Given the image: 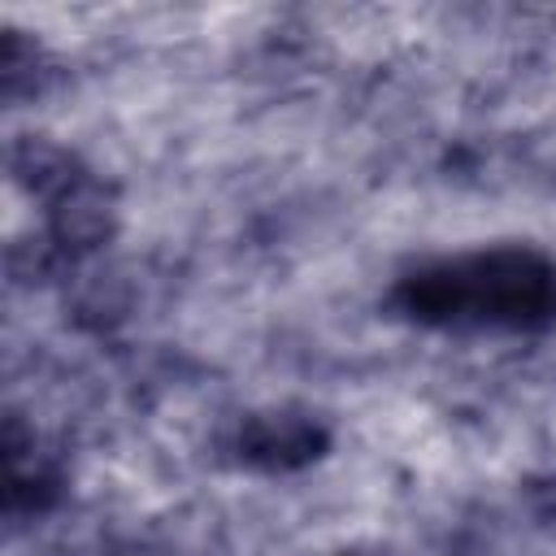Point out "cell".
I'll return each instance as SVG.
<instances>
[{
    "label": "cell",
    "instance_id": "1",
    "mask_svg": "<svg viewBox=\"0 0 556 556\" xmlns=\"http://www.w3.org/2000/svg\"><path fill=\"white\" fill-rule=\"evenodd\" d=\"M556 300V274L530 252H486L447 261L413 282V304L443 321H504L521 326L543 317Z\"/></svg>",
    "mask_w": 556,
    "mask_h": 556
}]
</instances>
